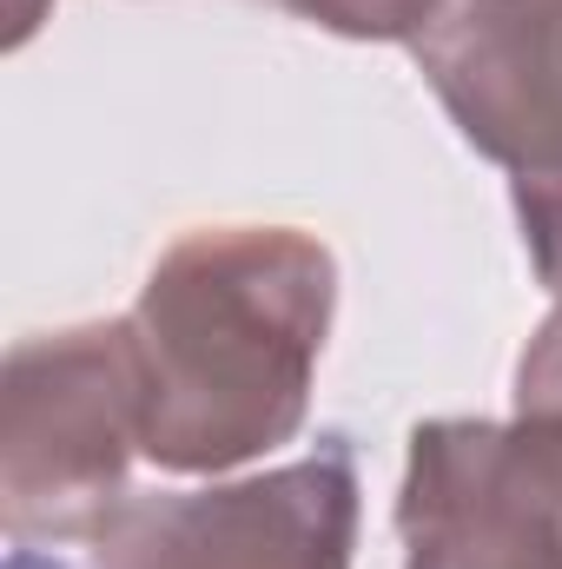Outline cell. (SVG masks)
Masks as SVG:
<instances>
[{
  "instance_id": "52a82bcc",
  "label": "cell",
  "mask_w": 562,
  "mask_h": 569,
  "mask_svg": "<svg viewBox=\"0 0 562 569\" xmlns=\"http://www.w3.org/2000/svg\"><path fill=\"white\" fill-rule=\"evenodd\" d=\"M510 199H516V219H523V246H530L536 279H543V291L562 298V186L510 179Z\"/></svg>"
},
{
  "instance_id": "277c9868",
  "label": "cell",
  "mask_w": 562,
  "mask_h": 569,
  "mask_svg": "<svg viewBox=\"0 0 562 569\" xmlns=\"http://www.w3.org/2000/svg\"><path fill=\"white\" fill-rule=\"evenodd\" d=\"M398 537L404 569H562V425H418Z\"/></svg>"
},
{
  "instance_id": "6da1fadb",
  "label": "cell",
  "mask_w": 562,
  "mask_h": 569,
  "mask_svg": "<svg viewBox=\"0 0 562 569\" xmlns=\"http://www.w3.org/2000/svg\"><path fill=\"white\" fill-rule=\"evenodd\" d=\"M338 311V259L298 226H205L179 239L133 305L140 450L219 477L291 443Z\"/></svg>"
},
{
  "instance_id": "8992f818",
  "label": "cell",
  "mask_w": 562,
  "mask_h": 569,
  "mask_svg": "<svg viewBox=\"0 0 562 569\" xmlns=\"http://www.w3.org/2000/svg\"><path fill=\"white\" fill-rule=\"evenodd\" d=\"M279 7L338 40H418L443 13V0H279Z\"/></svg>"
},
{
  "instance_id": "ba28073f",
  "label": "cell",
  "mask_w": 562,
  "mask_h": 569,
  "mask_svg": "<svg viewBox=\"0 0 562 569\" xmlns=\"http://www.w3.org/2000/svg\"><path fill=\"white\" fill-rule=\"evenodd\" d=\"M516 418H550L562 425V305L536 325L523 365H516Z\"/></svg>"
},
{
  "instance_id": "5b68a950",
  "label": "cell",
  "mask_w": 562,
  "mask_h": 569,
  "mask_svg": "<svg viewBox=\"0 0 562 569\" xmlns=\"http://www.w3.org/2000/svg\"><path fill=\"white\" fill-rule=\"evenodd\" d=\"M411 53L483 159L562 186V0H443Z\"/></svg>"
},
{
  "instance_id": "7a4b0ae2",
  "label": "cell",
  "mask_w": 562,
  "mask_h": 569,
  "mask_svg": "<svg viewBox=\"0 0 562 569\" xmlns=\"http://www.w3.org/2000/svg\"><path fill=\"white\" fill-rule=\"evenodd\" d=\"M140 450L133 325H73L7 351L0 378V517L27 543H93L127 503Z\"/></svg>"
},
{
  "instance_id": "3957f363",
  "label": "cell",
  "mask_w": 562,
  "mask_h": 569,
  "mask_svg": "<svg viewBox=\"0 0 562 569\" xmlns=\"http://www.w3.org/2000/svg\"><path fill=\"white\" fill-rule=\"evenodd\" d=\"M358 457L318 437L311 457L245 483L127 497L93 537V569H351Z\"/></svg>"
}]
</instances>
